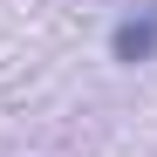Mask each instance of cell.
<instances>
[{"label":"cell","instance_id":"cell-1","mask_svg":"<svg viewBox=\"0 0 157 157\" xmlns=\"http://www.w3.org/2000/svg\"><path fill=\"white\" fill-rule=\"evenodd\" d=\"M109 62L137 68V62H157V7H137L109 28Z\"/></svg>","mask_w":157,"mask_h":157}]
</instances>
